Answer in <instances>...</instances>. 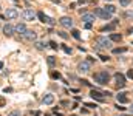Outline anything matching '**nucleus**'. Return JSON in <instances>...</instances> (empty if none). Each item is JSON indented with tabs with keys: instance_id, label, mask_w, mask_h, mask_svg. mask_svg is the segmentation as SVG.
I'll list each match as a JSON object with an SVG mask.
<instances>
[{
	"instance_id": "a211bd4d",
	"label": "nucleus",
	"mask_w": 133,
	"mask_h": 116,
	"mask_svg": "<svg viewBox=\"0 0 133 116\" xmlns=\"http://www.w3.org/2000/svg\"><path fill=\"white\" fill-rule=\"evenodd\" d=\"M108 39L111 40V42H119V40L122 39V36H121V34H118V33H113V34H111Z\"/></svg>"
},
{
	"instance_id": "393cba45",
	"label": "nucleus",
	"mask_w": 133,
	"mask_h": 116,
	"mask_svg": "<svg viewBox=\"0 0 133 116\" xmlns=\"http://www.w3.org/2000/svg\"><path fill=\"white\" fill-rule=\"evenodd\" d=\"M51 77H53V79H60V73H57V71H51Z\"/></svg>"
},
{
	"instance_id": "7c9ffc66",
	"label": "nucleus",
	"mask_w": 133,
	"mask_h": 116,
	"mask_svg": "<svg viewBox=\"0 0 133 116\" xmlns=\"http://www.w3.org/2000/svg\"><path fill=\"white\" fill-rule=\"evenodd\" d=\"M127 77H130V79H133V70H128V71H127Z\"/></svg>"
},
{
	"instance_id": "9b49d317",
	"label": "nucleus",
	"mask_w": 133,
	"mask_h": 116,
	"mask_svg": "<svg viewBox=\"0 0 133 116\" xmlns=\"http://www.w3.org/2000/svg\"><path fill=\"white\" fill-rule=\"evenodd\" d=\"M81 16H82V22H85V23H93L94 19H96V16L91 14V12H84Z\"/></svg>"
},
{
	"instance_id": "cd10ccee",
	"label": "nucleus",
	"mask_w": 133,
	"mask_h": 116,
	"mask_svg": "<svg viewBox=\"0 0 133 116\" xmlns=\"http://www.w3.org/2000/svg\"><path fill=\"white\" fill-rule=\"evenodd\" d=\"M62 50H64L66 54H71V48H68V47H65V45H64V47H62Z\"/></svg>"
},
{
	"instance_id": "f704fd0d",
	"label": "nucleus",
	"mask_w": 133,
	"mask_h": 116,
	"mask_svg": "<svg viewBox=\"0 0 133 116\" xmlns=\"http://www.w3.org/2000/svg\"><path fill=\"white\" fill-rule=\"evenodd\" d=\"M85 28L87 30H91V23H85Z\"/></svg>"
},
{
	"instance_id": "c03bdc74",
	"label": "nucleus",
	"mask_w": 133,
	"mask_h": 116,
	"mask_svg": "<svg viewBox=\"0 0 133 116\" xmlns=\"http://www.w3.org/2000/svg\"><path fill=\"white\" fill-rule=\"evenodd\" d=\"M132 43H133V42H132Z\"/></svg>"
},
{
	"instance_id": "6e6552de",
	"label": "nucleus",
	"mask_w": 133,
	"mask_h": 116,
	"mask_svg": "<svg viewBox=\"0 0 133 116\" xmlns=\"http://www.w3.org/2000/svg\"><path fill=\"white\" fill-rule=\"evenodd\" d=\"M22 37H23L25 40H30V42H34V40L37 39V34H36V33L33 31V30H26V31H25L23 34H22Z\"/></svg>"
},
{
	"instance_id": "4c0bfd02",
	"label": "nucleus",
	"mask_w": 133,
	"mask_h": 116,
	"mask_svg": "<svg viewBox=\"0 0 133 116\" xmlns=\"http://www.w3.org/2000/svg\"><path fill=\"white\" fill-rule=\"evenodd\" d=\"M85 2H87V0H79V3H81V5H84Z\"/></svg>"
},
{
	"instance_id": "4be33fe9",
	"label": "nucleus",
	"mask_w": 133,
	"mask_h": 116,
	"mask_svg": "<svg viewBox=\"0 0 133 116\" xmlns=\"http://www.w3.org/2000/svg\"><path fill=\"white\" fill-rule=\"evenodd\" d=\"M127 51V48L125 47H121V48H115L113 50V53H115V54H119V53H125Z\"/></svg>"
},
{
	"instance_id": "5701e85b",
	"label": "nucleus",
	"mask_w": 133,
	"mask_h": 116,
	"mask_svg": "<svg viewBox=\"0 0 133 116\" xmlns=\"http://www.w3.org/2000/svg\"><path fill=\"white\" fill-rule=\"evenodd\" d=\"M71 36L74 37V39H77V40L81 39V33H79L77 30H73V31H71Z\"/></svg>"
},
{
	"instance_id": "6ab92c4d",
	"label": "nucleus",
	"mask_w": 133,
	"mask_h": 116,
	"mask_svg": "<svg viewBox=\"0 0 133 116\" xmlns=\"http://www.w3.org/2000/svg\"><path fill=\"white\" fill-rule=\"evenodd\" d=\"M119 22H118V20H115V22L113 23H110V25H107V26L105 28H104V30L102 31H113L115 30V28H116V25H118Z\"/></svg>"
},
{
	"instance_id": "a878e982",
	"label": "nucleus",
	"mask_w": 133,
	"mask_h": 116,
	"mask_svg": "<svg viewBox=\"0 0 133 116\" xmlns=\"http://www.w3.org/2000/svg\"><path fill=\"white\" fill-rule=\"evenodd\" d=\"M130 2H132V0H119V5H121V6H127V5H130Z\"/></svg>"
},
{
	"instance_id": "9d476101",
	"label": "nucleus",
	"mask_w": 133,
	"mask_h": 116,
	"mask_svg": "<svg viewBox=\"0 0 133 116\" xmlns=\"http://www.w3.org/2000/svg\"><path fill=\"white\" fill-rule=\"evenodd\" d=\"M90 68H91V64L88 60H84V62H81V64H79V67H77V70L81 73H88L90 71Z\"/></svg>"
},
{
	"instance_id": "58836bf2",
	"label": "nucleus",
	"mask_w": 133,
	"mask_h": 116,
	"mask_svg": "<svg viewBox=\"0 0 133 116\" xmlns=\"http://www.w3.org/2000/svg\"><path fill=\"white\" fill-rule=\"evenodd\" d=\"M3 68V62H0V70H2Z\"/></svg>"
},
{
	"instance_id": "20e7f679",
	"label": "nucleus",
	"mask_w": 133,
	"mask_h": 116,
	"mask_svg": "<svg viewBox=\"0 0 133 116\" xmlns=\"http://www.w3.org/2000/svg\"><path fill=\"white\" fill-rule=\"evenodd\" d=\"M37 17L40 19V22H42V23H47V25H50V26H54V25H56V20L53 17H50V16H45L42 11L37 12Z\"/></svg>"
},
{
	"instance_id": "c756f323",
	"label": "nucleus",
	"mask_w": 133,
	"mask_h": 116,
	"mask_svg": "<svg viewBox=\"0 0 133 116\" xmlns=\"http://www.w3.org/2000/svg\"><path fill=\"white\" fill-rule=\"evenodd\" d=\"M50 47H51L53 50H57V43H56V42H53V40H51V42H50Z\"/></svg>"
},
{
	"instance_id": "412c9836",
	"label": "nucleus",
	"mask_w": 133,
	"mask_h": 116,
	"mask_svg": "<svg viewBox=\"0 0 133 116\" xmlns=\"http://www.w3.org/2000/svg\"><path fill=\"white\" fill-rule=\"evenodd\" d=\"M104 9H105L107 12H110V14H115V12H116V6H113V5H107Z\"/></svg>"
},
{
	"instance_id": "bb28decb",
	"label": "nucleus",
	"mask_w": 133,
	"mask_h": 116,
	"mask_svg": "<svg viewBox=\"0 0 133 116\" xmlns=\"http://www.w3.org/2000/svg\"><path fill=\"white\" fill-rule=\"evenodd\" d=\"M57 34H59L62 39H68V34H66V33H64V31H57Z\"/></svg>"
},
{
	"instance_id": "ddd939ff",
	"label": "nucleus",
	"mask_w": 133,
	"mask_h": 116,
	"mask_svg": "<svg viewBox=\"0 0 133 116\" xmlns=\"http://www.w3.org/2000/svg\"><path fill=\"white\" fill-rule=\"evenodd\" d=\"M14 26H12V25H9V23H6L5 26H3V34L5 36H8V37H11L12 34H14Z\"/></svg>"
},
{
	"instance_id": "2eb2a0df",
	"label": "nucleus",
	"mask_w": 133,
	"mask_h": 116,
	"mask_svg": "<svg viewBox=\"0 0 133 116\" xmlns=\"http://www.w3.org/2000/svg\"><path fill=\"white\" fill-rule=\"evenodd\" d=\"M26 30H28V28H26V25H25V23H17V25L14 26V31H16V33H19L20 36H22Z\"/></svg>"
},
{
	"instance_id": "aec40b11",
	"label": "nucleus",
	"mask_w": 133,
	"mask_h": 116,
	"mask_svg": "<svg viewBox=\"0 0 133 116\" xmlns=\"http://www.w3.org/2000/svg\"><path fill=\"white\" fill-rule=\"evenodd\" d=\"M47 64L50 65V67H54L56 65V57L54 56H48L47 57Z\"/></svg>"
},
{
	"instance_id": "f3484780",
	"label": "nucleus",
	"mask_w": 133,
	"mask_h": 116,
	"mask_svg": "<svg viewBox=\"0 0 133 116\" xmlns=\"http://www.w3.org/2000/svg\"><path fill=\"white\" fill-rule=\"evenodd\" d=\"M34 47H36L37 50H40V51H42V50L47 48V45H45V42H40V40H34Z\"/></svg>"
},
{
	"instance_id": "b1692460",
	"label": "nucleus",
	"mask_w": 133,
	"mask_h": 116,
	"mask_svg": "<svg viewBox=\"0 0 133 116\" xmlns=\"http://www.w3.org/2000/svg\"><path fill=\"white\" fill-rule=\"evenodd\" d=\"M8 116H22V113L19 110H12L11 113H8Z\"/></svg>"
},
{
	"instance_id": "f8f14e48",
	"label": "nucleus",
	"mask_w": 133,
	"mask_h": 116,
	"mask_svg": "<svg viewBox=\"0 0 133 116\" xmlns=\"http://www.w3.org/2000/svg\"><path fill=\"white\" fill-rule=\"evenodd\" d=\"M5 17L6 19H17L19 12H17V9H14V8H8L6 12H5Z\"/></svg>"
},
{
	"instance_id": "e433bc0d",
	"label": "nucleus",
	"mask_w": 133,
	"mask_h": 116,
	"mask_svg": "<svg viewBox=\"0 0 133 116\" xmlns=\"http://www.w3.org/2000/svg\"><path fill=\"white\" fill-rule=\"evenodd\" d=\"M34 116H42V113L40 111H34Z\"/></svg>"
},
{
	"instance_id": "c85d7f7f",
	"label": "nucleus",
	"mask_w": 133,
	"mask_h": 116,
	"mask_svg": "<svg viewBox=\"0 0 133 116\" xmlns=\"http://www.w3.org/2000/svg\"><path fill=\"white\" fill-rule=\"evenodd\" d=\"M5 104H6L5 98H3V96H0V107H5Z\"/></svg>"
},
{
	"instance_id": "79ce46f5",
	"label": "nucleus",
	"mask_w": 133,
	"mask_h": 116,
	"mask_svg": "<svg viewBox=\"0 0 133 116\" xmlns=\"http://www.w3.org/2000/svg\"><path fill=\"white\" fill-rule=\"evenodd\" d=\"M12 2H17V0H12Z\"/></svg>"
},
{
	"instance_id": "0eeeda50",
	"label": "nucleus",
	"mask_w": 133,
	"mask_h": 116,
	"mask_svg": "<svg viewBox=\"0 0 133 116\" xmlns=\"http://www.w3.org/2000/svg\"><path fill=\"white\" fill-rule=\"evenodd\" d=\"M115 81H116L118 88H124V87H125V76H124V74L116 73V74H115Z\"/></svg>"
},
{
	"instance_id": "473e14b6",
	"label": "nucleus",
	"mask_w": 133,
	"mask_h": 116,
	"mask_svg": "<svg viewBox=\"0 0 133 116\" xmlns=\"http://www.w3.org/2000/svg\"><path fill=\"white\" fill-rule=\"evenodd\" d=\"M85 107H88V108H96V104H85Z\"/></svg>"
},
{
	"instance_id": "c9c22d12",
	"label": "nucleus",
	"mask_w": 133,
	"mask_h": 116,
	"mask_svg": "<svg viewBox=\"0 0 133 116\" xmlns=\"http://www.w3.org/2000/svg\"><path fill=\"white\" fill-rule=\"evenodd\" d=\"M12 91V88H9V87H8V88H5V93H11Z\"/></svg>"
},
{
	"instance_id": "39448f33",
	"label": "nucleus",
	"mask_w": 133,
	"mask_h": 116,
	"mask_svg": "<svg viewBox=\"0 0 133 116\" xmlns=\"http://www.w3.org/2000/svg\"><path fill=\"white\" fill-rule=\"evenodd\" d=\"M22 17L23 20H26V22H33V20L36 19V12L31 9V8H25L22 11Z\"/></svg>"
},
{
	"instance_id": "f03ea898",
	"label": "nucleus",
	"mask_w": 133,
	"mask_h": 116,
	"mask_svg": "<svg viewBox=\"0 0 133 116\" xmlns=\"http://www.w3.org/2000/svg\"><path fill=\"white\" fill-rule=\"evenodd\" d=\"M96 48H111V40L108 39V37H102V36H99L96 37Z\"/></svg>"
},
{
	"instance_id": "f257e3e1",
	"label": "nucleus",
	"mask_w": 133,
	"mask_h": 116,
	"mask_svg": "<svg viewBox=\"0 0 133 116\" xmlns=\"http://www.w3.org/2000/svg\"><path fill=\"white\" fill-rule=\"evenodd\" d=\"M93 77H94V81H96V84H99V85H107V84H108V81H110V74L107 71L96 73Z\"/></svg>"
},
{
	"instance_id": "423d86ee",
	"label": "nucleus",
	"mask_w": 133,
	"mask_h": 116,
	"mask_svg": "<svg viewBox=\"0 0 133 116\" xmlns=\"http://www.w3.org/2000/svg\"><path fill=\"white\" fill-rule=\"evenodd\" d=\"M94 16H99V17L104 19V20H110L111 19V14L107 12L104 8H96V9H94Z\"/></svg>"
},
{
	"instance_id": "a19ab883",
	"label": "nucleus",
	"mask_w": 133,
	"mask_h": 116,
	"mask_svg": "<svg viewBox=\"0 0 133 116\" xmlns=\"http://www.w3.org/2000/svg\"><path fill=\"white\" fill-rule=\"evenodd\" d=\"M105 2H111V0H105Z\"/></svg>"
},
{
	"instance_id": "dca6fc26",
	"label": "nucleus",
	"mask_w": 133,
	"mask_h": 116,
	"mask_svg": "<svg viewBox=\"0 0 133 116\" xmlns=\"http://www.w3.org/2000/svg\"><path fill=\"white\" fill-rule=\"evenodd\" d=\"M42 102L45 105H51L53 102H54V96H53V94H45L43 99H42Z\"/></svg>"
},
{
	"instance_id": "4468645a",
	"label": "nucleus",
	"mask_w": 133,
	"mask_h": 116,
	"mask_svg": "<svg viewBox=\"0 0 133 116\" xmlns=\"http://www.w3.org/2000/svg\"><path fill=\"white\" fill-rule=\"evenodd\" d=\"M125 94L127 93H118V94H116V101H118V104H127V102H128V98L125 96Z\"/></svg>"
},
{
	"instance_id": "ea45409f",
	"label": "nucleus",
	"mask_w": 133,
	"mask_h": 116,
	"mask_svg": "<svg viewBox=\"0 0 133 116\" xmlns=\"http://www.w3.org/2000/svg\"><path fill=\"white\" fill-rule=\"evenodd\" d=\"M130 110H132V113H133V104H132V107H130Z\"/></svg>"
},
{
	"instance_id": "1a4fd4ad",
	"label": "nucleus",
	"mask_w": 133,
	"mask_h": 116,
	"mask_svg": "<svg viewBox=\"0 0 133 116\" xmlns=\"http://www.w3.org/2000/svg\"><path fill=\"white\" fill-rule=\"evenodd\" d=\"M59 23H60L64 28H73V19L68 17V16H64V17L59 20Z\"/></svg>"
},
{
	"instance_id": "2f4dec72",
	"label": "nucleus",
	"mask_w": 133,
	"mask_h": 116,
	"mask_svg": "<svg viewBox=\"0 0 133 116\" xmlns=\"http://www.w3.org/2000/svg\"><path fill=\"white\" fill-rule=\"evenodd\" d=\"M125 17H132L133 19V11H127L125 12Z\"/></svg>"
},
{
	"instance_id": "72a5a7b5",
	"label": "nucleus",
	"mask_w": 133,
	"mask_h": 116,
	"mask_svg": "<svg viewBox=\"0 0 133 116\" xmlns=\"http://www.w3.org/2000/svg\"><path fill=\"white\" fill-rule=\"evenodd\" d=\"M99 57H101L102 62H107V60H108V57H107V56H99Z\"/></svg>"
},
{
	"instance_id": "7ed1b4c3",
	"label": "nucleus",
	"mask_w": 133,
	"mask_h": 116,
	"mask_svg": "<svg viewBox=\"0 0 133 116\" xmlns=\"http://www.w3.org/2000/svg\"><path fill=\"white\" fill-rule=\"evenodd\" d=\"M110 94L111 93H108V91L102 93V91H98V90H91L90 96L93 99H96V101H99V102H104V101H105V96H110Z\"/></svg>"
},
{
	"instance_id": "37998d69",
	"label": "nucleus",
	"mask_w": 133,
	"mask_h": 116,
	"mask_svg": "<svg viewBox=\"0 0 133 116\" xmlns=\"http://www.w3.org/2000/svg\"><path fill=\"white\" fill-rule=\"evenodd\" d=\"M57 116H62V115H57Z\"/></svg>"
}]
</instances>
